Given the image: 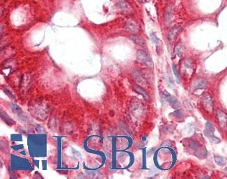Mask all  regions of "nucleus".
Here are the masks:
<instances>
[{"label":"nucleus","instance_id":"nucleus-1","mask_svg":"<svg viewBox=\"0 0 227 179\" xmlns=\"http://www.w3.org/2000/svg\"><path fill=\"white\" fill-rule=\"evenodd\" d=\"M137 60L140 63L146 65L148 67L153 68V62L151 57L148 55V54L144 50H139L137 54Z\"/></svg>","mask_w":227,"mask_h":179},{"label":"nucleus","instance_id":"nucleus-13","mask_svg":"<svg viewBox=\"0 0 227 179\" xmlns=\"http://www.w3.org/2000/svg\"><path fill=\"white\" fill-rule=\"evenodd\" d=\"M215 161L220 166H224L226 165V160L223 157L215 156Z\"/></svg>","mask_w":227,"mask_h":179},{"label":"nucleus","instance_id":"nucleus-16","mask_svg":"<svg viewBox=\"0 0 227 179\" xmlns=\"http://www.w3.org/2000/svg\"><path fill=\"white\" fill-rule=\"evenodd\" d=\"M207 155V151H205V149L204 150H201V151H199L197 153H196V156H197L198 157H204L206 156Z\"/></svg>","mask_w":227,"mask_h":179},{"label":"nucleus","instance_id":"nucleus-21","mask_svg":"<svg viewBox=\"0 0 227 179\" xmlns=\"http://www.w3.org/2000/svg\"><path fill=\"white\" fill-rule=\"evenodd\" d=\"M137 1H138L139 2H140V3L144 2V0H137Z\"/></svg>","mask_w":227,"mask_h":179},{"label":"nucleus","instance_id":"nucleus-15","mask_svg":"<svg viewBox=\"0 0 227 179\" xmlns=\"http://www.w3.org/2000/svg\"><path fill=\"white\" fill-rule=\"evenodd\" d=\"M173 72L174 73L175 75V77H176V80H177V82H180V74L179 72H178V70L176 69V67H175V66L174 64L173 65Z\"/></svg>","mask_w":227,"mask_h":179},{"label":"nucleus","instance_id":"nucleus-14","mask_svg":"<svg viewBox=\"0 0 227 179\" xmlns=\"http://www.w3.org/2000/svg\"><path fill=\"white\" fill-rule=\"evenodd\" d=\"M131 40L134 41L136 44H137L139 45H144L143 41H142L140 38H139L138 36L132 35V36H131Z\"/></svg>","mask_w":227,"mask_h":179},{"label":"nucleus","instance_id":"nucleus-17","mask_svg":"<svg viewBox=\"0 0 227 179\" xmlns=\"http://www.w3.org/2000/svg\"><path fill=\"white\" fill-rule=\"evenodd\" d=\"M189 147L191 148H192V149L196 150V149H197V148L199 147V144L196 142L193 141V142H190L189 144Z\"/></svg>","mask_w":227,"mask_h":179},{"label":"nucleus","instance_id":"nucleus-5","mask_svg":"<svg viewBox=\"0 0 227 179\" xmlns=\"http://www.w3.org/2000/svg\"><path fill=\"white\" fill-rule=\"evenodd\" d=\"M116 4L118 8L123 11H131L132 10L131 5L126 0H118Z\"/></svg>","mask_w":227,"mask_h":179},{"label":"nucleus","instance_id":"nucleus-7","mask_svg":"<svg viewBox=\"0 0 227 179\" xmlns=\"http://www.w3.org/2000/svg\"><path fill=\"white\" fill-rule=\"evenodd\" d=\"M125 28L128 31L132 33L137 32L139 29H140L137 24L135 22H132V21H128V22H126L125 24Z\"/></svg>","mask_w":227,"mask_h":179},{"label":"nucleus","instance_id":"nucleus-20","mask_svg":"<svg viewBox=\"0 0 227 179\" xmlns=\"http://www.w3.org/2000/svg\"><path fill=\"white\" fill-rule=\"evenodd\" d=\"M151 40H152V41L153 42V43H157V42H158V38H157V36H155V34H154L153 33H152L151 35Z\"/></svg>","mask_w":227,"mask_h":179},{"label":"nucleus","instance_id":"nucleus-22","mask_svg":"<svg viewBox=\"0 0 227 179\" xmlns=\"http://www.w3.org/2000/svg\"><path fill=\"white\" fill-rule=\"evenodd\" d=\"M164 1H166V0H164Z\"/></svg>","mask_w":227,"mask_h":179},{"label":"nucleus","instance_id":"nucleus-3","mask_svg":"<svg viewBox=\"0 0 227 179\" xmlns=\"http://www.w3.org/2000/svg\"><path fill=\"white\" fill-rule=\"evenodd\" d=\"M217 118L218 120L219 126L222 129H225L227 126V115L222 110H217Z\"/></svg>","mask_w":227,"mask_h":179},{"label":"nucleus","instance_id":"nucleus-11","mask_svg":"<svg viewBox=\"0 0 227 179\" xmlns=\"http://www.w3.org/2000/svg\"><path fill=\"white\" fill-rule=\"evenodd\" d=\"M135 90L137 93L141 94V96H143L144 98L146 100H147V101L149 99V95H148L147 92L143 89V88H141L140 86H135Z\"/></svg>","mask_w":227,"mask_h":179},{"label":"nucleus","instance_id":"nucleus-8","mask_svg":"<svg viewBox=\"0 0 227 179\" xmlns=\"http://www.w3.org/2000/svg\"><path fill=\"white\" fill-rule=\"evenodd\" d=\"M181 27L180 26H175L169 31L168 34V39L169 41H172L181 31Z\"/></svg>","mask_w":227,"mask_h":179},{"label":"nucleus","instance_id":"nucleus-9","mask_svg":"<svg viewBox=\"0 0 227 179\" xmlns=\"http://www.w3.org/2000/svg\"><path fill=\"white\" fill-rule=\"evenodd\" d=\"M132 76L134 77L135 80L138 82L139 84H146V80L144 77L142 75L140 72L137 71H132Z\"/></svg>","mask_w":227,"mask_h":179},{"label":"nucleus","instance_id":"nucleus-10","mask_svg":"<svg viewBox=\"0 0 227 179\" xmlns=\"http://www.w3.org/2000/svg\"><path fill=\"white\" fill-rule=\"evenodd\" d=\"M173 20V8L171 7H169L165 11V20L167 24H170Z\"/></svg>","mask_w":227,"mask_h":179},{"label":"nucleus","instance_id":"nucleus-4","mask_svg":"<svg viewBox=\"0 0 227 179\" xmlns=\"http://www.w3.org/2000/svg\"><path fill=\"white\" fill-rule=\"evenodd\" d=\"M164 96L165 97L166 101L170 103L172 107H173L174 108H178L180 107V102H178V100L175 98V97L171 96L170 93H168L167 92H165Z\"/></svg>","mask_w":227,"mask_h":179},{"label":"nucleus","instance_id":"nucleus-18","mask_svg":"<svg viewBox=\"0 0 227 179\" xmlns=\"http://www.w3.org/2000/svg\"><path fill=\"white\" fill-rule=\"evenodd\" d=\"M206 130H208V131H210V132H213V133L215 132L214 127L210 122H207L206 123Z\"/></svg>","mask_w":227,"mask_h":179},{"label":"nucleus","instance_id":"nucleus-12","mask_svg":"<svg viewBox=\"0 0 227 179\" xmlns=\"http://www.w3.org/2000/svg\"><path fill=\"white\" fill-rule=\"evenodd\" d=\"M204 133L205 135L210 139V141L214 142V143H218V142H220V139L218 138H217L216 137H215L213 135V132L208 131V130H205L204 131Z\"/></svg>","mask_w":227,"mask_h":179},{"label":"nucleus","instance_id":"nucleus-6","mask_svg":"<svg viewBox=\"0 0 227 179\" xmlns=\"http://www.w3.org/2000/svg\"><path fill=\"white\" fill-rule=\"evenodd\" d=\"M206 86H207L206 81L204 80V79H198V80H196L192 83V89L194 90L205 89Z\"/></svg>","mask_w":227,"mask_h":179},{"label":"nucleus","instance_id":"nucleus-2","mask_svg":"<svg viewBox=\"0 0 227 179\" xmlns=\"http://www.w3.org/2000/svg\"><path fill=\"white\" fill-rule=\"evenodd\" d=\"M202 103L204 107L208 112L213 111V102L210 94L205 93L202 96Z\"/></svg>","mask_w":227,"mask_h":179},{"label":"nucleus","instance_id":"nucleus-19","mask_svg":"<svg viewBox=\"0 0 227 179\" xmlns=\"http://www.w3.org/2000/svg\"><path fill=\"white\" fill-rule=\"evenodd\" d=\"M183 50L181 49V46H180V45H177L176 47H175V50H174V53L176 54H178V55H180V54H181L183 53Z\"/></svg>","mask_w":227,"mask_h":179}]
</instances>
